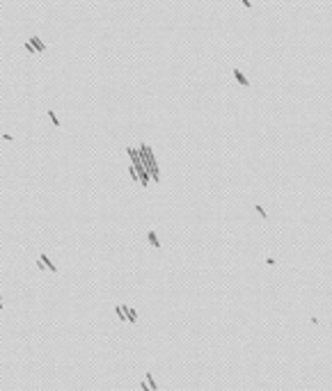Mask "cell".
<instances>
[{
  "instance_id": "1",
  "label": "cell",
  "mask_w": 332,
  "mask_h": 391,
  "mask_svg": "<svg viewBox=\"0 0 332 391\" xmlns=\"http://www.w3.org/2000/svg\"><path fill=\"white\" fill-rule=\"evenodd\" d=\"M28 41H30L32 46H34V50H37V53H39V55H41V53H44V50H46V46H44V44H41V39H39V37H37V34H32V37H30V39H28Z\"/></svg>"
},
{
  "instance_id": "2",
  "label": "cell",
  "mask_w": 332,
  "mask_h": 391,
  "mask_svg": "<svg viewBox=\"0 0 332 391\" xmlns=\"http://www.w3.org/2000/svg\"><path fill=\"white\" fill-rule=\"evenodd\" d=\"M234 78H236V80L241 83L243 87H250V80H247V78L243 76V73H241V71H238V69H234Z\"/></svg>"
},
{
  "instance_id": "3",
  "label": "cell",
  "mask_w": 332,
  "mask_h": 391,
  "mask_svg": "<svg viewBox=\"0 0 332 391\" xmlns=\"http://www.w3.org/2000/svg\"><path fill=\"white\" fill-rule=\"evenodd\" d=\"M41 261H44V265H46V268H48V270H51V272H58V268H55V265L51 263V259H48L46 254H41Z\"/></svg>"
},
{
  "instance_id": "4",
  "label": "cell",
  "mask_w": 332,
  "mask_h": 391,
  "mask_svg": "<svg viewBox=\"0 0 332 391\" xmlns=\"http://www.w3.org/2000/svg\"><path fill=\"white\" fill-rule=\"evenodd\" d=\"M147 238H149V242H151V245H153V247H156V249L160 247V242H158V236H156L153 231H149V233H147Z\"/></svg>"
},
{
  "instance_id": "5",
  "label": "cell",
  "mask_w": 332,
  "mask_h": 391,
  "mask_svg": "<svg viewBox=\"0 0 332 391\" xmlns=\"http://www.w3.org/2000/svg\"><path fill=\"white\" fill-rule=\"evenodd\" d=\"M48 117H51V121H53V126H60V119L55 117V112H53V110H48Z\"/></svg>"
},
{
  "instance_id": "6",
  "label": "cell",
  "mask_w": 332,
  "mask_h": 391,
  "mask_svg": "<svg viewBox=\"0 0 332 391\" xmlns=\"http://www.w3.org/2000/svg\"><path fill=\"white\" fill-rule=\"evenodd\" d=\"M147 382H149V387H151V389H153V391L158 389V384L153 382V377H151V373H147Z\"/></svg>"
},
{
  "instance_id": "7",
  "label": "cell",
  "mask_w": 332,
  "mask_h": 391,
  "mask_svg": "<svg viewBox=\"0 0 332 391\" xmlns=\"http://www.w3.org/2000/svg\"><path fill=\"white\" fill-rule=\"evenodd\" d=\"M254 208H257V213H259V215H261V217H264V220H266V217H268V215H266V211H264V208H261V206H254Z\"/></svg>"
},
{
  "instance_id": "8",
  "label": "cell",
  "mask_w": 332,
  "mask_h": 391,
  "mask_svg": "<svg viewBox=\"0 0 332 391\" xmlns=\"http://www.w3.org/2000/svg\"><path fill=\"white\" fill-rule=\"evenodd\" d=\"M241 2L245 5V7H252V2H250V0H241Z\"/></svg>"
}]
</instances>
